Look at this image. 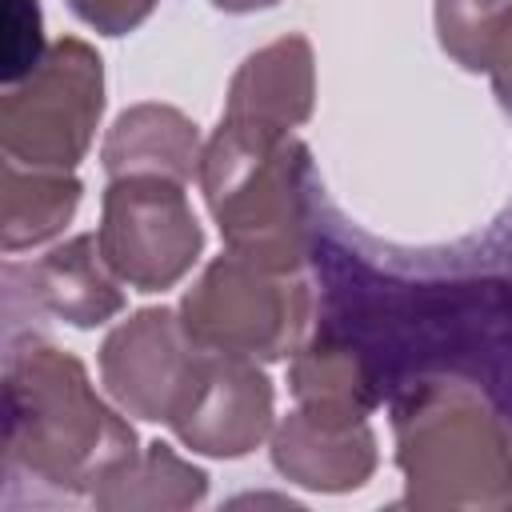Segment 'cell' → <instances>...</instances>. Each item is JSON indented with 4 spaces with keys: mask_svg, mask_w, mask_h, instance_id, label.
<instances>
[{
    "mask_svg": "<svg viewBox=\"0 0 512 512\" xmlns=\"http://www.w3.org/2000/svg\"><path fill=\"white\" fill-rule=\"evenodd\" d=\"M200 344L172 308H140L100 344V380L120 412L168 424L192 380Z\"/></svg>",
    "mask_w": 512,
    "mask_h": 512,
    "instance_id": "cell-7",
    "label": "cell"
},
{
    "mask_svg": "<svg viewBox=\"0 0 512 512\" xmlns=\"http://www.w3.org/2000/svg\"><path fill=\"white\" fill-rule=\"evenodd\" d=\"M104 172L112 176H172L188 184L200 172V132L172 104L124 108L100 148Z\"/></svg>",
    "mask_w": 512,
    "mask_h": 512,
    "instance_id": "cell-12",
    "label": "cell"
},
{
    "mask_svg": "<svg viewBox=\"0 0 512 512\" xmlns=\"http://www.w3.org/2000/svg\"><path fill=\"white\" fill-rule=\"evenodd\" d=\"M276 392L252 356L200 348L184 400L168 428L192 452L236 460L272 432Z\"/></svg>",
    "mask_w": 512,
    "mask_h": 512,
    "instance_id": "cell-8",
    "label": "cell"
},
{
    "mask_svg": "<svg viewBox=\"0 0 512 512\" xmlns=\"http://www.w3.org/2000/svg\"><path fill=\"white\" fill-rule=\"evenodd\" d=\"M4 404L8 476L76 496L96 492L140 452L132 424L96 396L84 364L40 336L8 348Z\"/></svg>",
    "mask_w": 512,
    "mask_h": 512,
    "instance_id": "cell-1",
    "label": "cell"
},
{
    "mask_svg": "<svg viewBox=\"0 0 512 512\" xmlns=\"http://www.w3.org/2000/svg\"><path fill=\"white\" fill-rule=\"evenodd\" d=\"M28 288L8 284V292H24L36 312H48L72 328H100L116 312H124V280L100 256L96 232L72 236L44 252L32 264H12Z\"/></svg>",
    "mask_w": 512,
    "mask_h": 512,
    "instance_id": "cell-11",
    "label": "cell"
},
{
    "mask_svg": "<svg viewBox=\"0 0 512 512\" xmlns=\"http://www.w3.org/2000/svg\"><path fill=\"white\" fill-rule=\"evenodd\" d=\"M100 256L136 292H164L200 260L204 228L172 176H112L100 200Z\"/></svg>",
    "mask_w": 512,
    "mask_h": 512,
    "instance_id": "cell-6",
    "label": "cell"
},
{
    "mask_svg": "<svg viewBox=\"0 0 512 512\" xmlns=\"http://www.w3.org/2000/svg\"><path fill=\"white\" fill-rule=\"evenodd\" d=\"M480 72L492 76L496 96L512 108V0L492 16L484 48H480Z\"/></svg>",
    "mask_w": 512,
    "mask_h": 512,
    "instance_id": "cell-18",
    "label": "cell"
},
{
    "mask_svg": "<svg viewBox=\"0 0 512 512\" xmlns=\"http://www.w3.org/2000/svg\"><path fill=\"white\" fill-rule=\"evenodd\" d=\"M104 112V64L92 44L60 36L44 60L0 96V148L4 160L24 168L72 172Z\"/></svg>",
    "mask_w": 512,
    "mask_h": 512,
    "instance_id": "cell-5",
    "label": "cell"
},
{
    "mask_svg": "<svg viewBox=\"0 0 512 512\" xmlns=\"http://www.w3.org/2000/svg\"><path fill=\"white\" fill-rule=\"evenodd\" d=\"M40 36V4L36 0H4V84L24 80L44 60Z\"/></svg>",
    "mask_w": 512,
    "mask_h": 512,
    "instance_id": "cell-16",
    "label": "cell"
},
{
    "mask_svg": "<svg viewBox=\"0 0 512 512\" xmlns=\"http://www.w3.org/2000/svg\"><path fill=\"white\" fill-rule=\"evenodd\" d=\"M68 8L104 36H128L152 16L156 0H68Z\"/></svg>",
    "mask_w": 512,
    "mask_h": 512,
    "instance_id": "cell-17",
    "label": "cell"
},
{
    "mask_svg": "<svg viewBox=\"0 0 512 512\" xmlns=\"http://www.w3.org/2000/svg\"><path fill=\"white\" fill-rule=\"evenodd\" d=\"M316 300L300 272H276L236 252L216 256L180 300L192 344L252 360H284L312 332Z\"/></svg>",
    "mask_w": 512,
    "mask_h": 512,
    "instance_id": "cell-4",
    "label": "cell"
},
{
    "mask_svg": "<svg viewBox=\"0 0 512 512\" xmlns=\"http://www.w3.org/2000/svg\"><path fill=\"white\" fill-rule=\"evenodd\" d=\"M208 492V472L176 456L164 440L136 452L124 468L96 484V508H192Z\"/></svg>",
    "mask_w": 512,
    "mask_h": 512,
    "instance_id": "cell-15",
    "label": "cell"
},
{
    "mask_svg": "<svg viewBox=\"0 0 512 512\" xmlns=\"http://www.w3.org/2000/svg\"><path fill=\"white\" fill-rule=\"evenodd\" d=\"M316 104V56L308 36L288 32L256 48L232 76L224 100V124L252 132H292Z\"/></svg>",
    "mask_w": 512,
    "mask_h": 512,
    "instance_id": "cell-10",
    "label": "cell"
},
{
    "mask_svg": "<svg viewBox=\"0 0 512 512\" xmlns=\"http://www.w3.org/2000/svg\"><path fill=\"white\" fill-rule=\"evenodd\" d=\"M288 388L300 408L336 412V416H368L376 404V384L364 352L336 332L308 336L288 364Z\"/></svg>",
    "mask_w": 512,
    "mask_h": 512,
    "instance_id": "cell-13",
    "label": "cell"
},
{
    "mask_svg": "<svg viewBox=\"0 0 512 512\" xmlns=\"http://www.w3.org/2000/svg\"><path fill=\"white\" fill-rule=\"evenodd\" d=\"M80 180L72 172L24 168L4 160V192H0V244L4 252H20L52 240L80 204Z\"/></svg>",
    "mask_w": 512,
    "mask_h": 512,
    "instance_id": "cell-14",
    "label": "cell"
},
{
    "mask_svg": "<svg viewBox=\"0 0 512 512\" xmlns=\"http://www.w3.org/2000/svg\"><path fill=\"white\" fill-rule=\"evenodd\" d=\"M408 508H512V432L456 376H420L392 400Z\"/></svg>",
    "mask_w": 512,
    "mask_h": 512,
    "instance_id": "cell-2",
    "label": "cell"
},
{
    "mask_svg": "<svg viewBox=\"0 0 512 512\" xmlns=\"http://www.w3.org/2000/svg\"><path fill=\"white\" fill-rule=\"evenodd\" d=\"M212 8L220 12H232V16H244V12H260V8H276L280 0H208Z\"/></svg>",
    "mask_w": 512,
    "mask_h": 512,
    "instance_id": "cell-19",
    "label": "cell"
},
{
    "mask_svg": "<svg viewBox=\"0 0 512 512\" xmlns=\"http://www.w3.org/2000/svg\"><path fill=\"white\" fill-rule=\"evenodd\" d=\"M196 180L228 252L276 272H300L312 160L292 132H252L220 120L200 152Z\"/></svg>",
    "mask_w": 512,
    "mask_h": 512,
    "instance_id": "cell-3",
    "label": "cell"
},
{
    "mask_svg": "<svg viewBox=\"0 0 512 512\" xmlns=\"http://www.w3.org/2000/svg\"><path fill=\"white\" fill-rule=\"evenodd\" d=\"M272 468L312 492H352L376 472L368 416L292 408L272 432Z\"/></svg>",
    "mask_w": 512,
    "mask_h": 512,
    "instance_id": "cell-9",
    "label": "cell"
}]
</instances>
